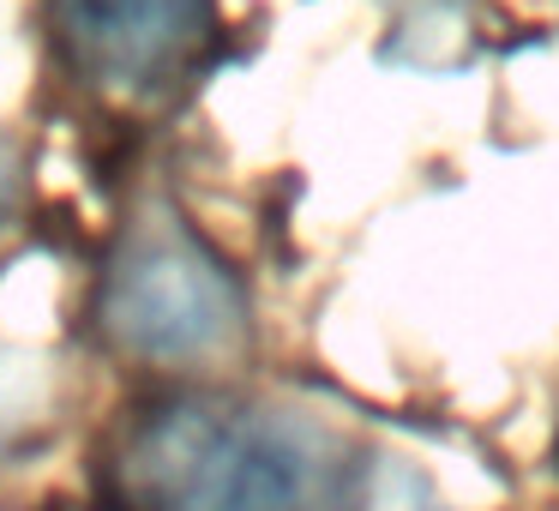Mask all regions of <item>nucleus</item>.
<instances>
[{
	"instance_id": "obj_1",
	"label": "nucleus",
	"mask_w": 559,
	"mask_h": 511,
	"mask_svg": "<svg viewBox=\"0 0 559 511\" xmlns=\"http://www.w3.org/2000/svg\"><path fill=\"white\" fill-rule=\"evenodd\" d=\"M355 482L337 427L223 391L139 409L103 457L109 511H349Z\"/></svg>"
},
{
	"instance_id": "obj_5",
	"label": "nucleus",
	"mask_w": 559,
	"mask_h": 511,
	"mask_svg": "<svg viewBox=\"0 0 559 511\" xmlns=\"http://www.w3.org/2000/svg\"><path fill=\"white\" fill-rule=\"evenodd\" d=\"M13 205H19V163H13V145L0 139V235L13 229Z\"/></svg>"
},
{
	"instance_id": "obj_4",
	"label": "nucleus",
	"mask_w": 559,
	"mask_h": 511,
	"mask_svg": "<svg viewBox=\"0 0 559 511\" xmlns=\"http://www.w3.org/2000/svg\"><path fill=\"white\" fill-rule=\"evenodd\" d=\"M49 415V379L37 361H0V463L31 445L37 421Z\"/></svg>"
},
{
	"instance_id": "obj_3",
	"label": "nucleus",
	"mask_w": 559,
	"mask_h": 511,
	"mask_svg": "<svg viewBox=\"0 0 559 511\" xmlns=\"http://www.w3.org/2000/svg\"><path fill=\"white\" fill-rule=\"evenodd\" d=\"M61 67L109 109H163L217 61V0H43Z\"/></svg>"
},
{
	"instance_id": "obj_2",
	"label": "nucleus",
	"mask_w": 559,
	"mask_h": 511,
	"mask_svg": "<svg viewBox=\"0 0 559 511\" xmlns=\"http://www.w3.org/2000/svg\"><path fill=\"white\" fill-rule=\"evenodd\" d=\"M91 313L115 355L169 373L217 367L247 343L241 283L175 205H145L121 229Z\"/></svg>"
}]
</instances>
